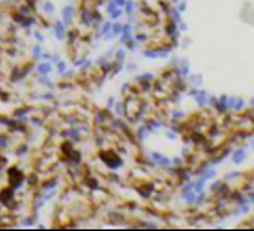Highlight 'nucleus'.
Segmentation results:
<instances>
[{
	"label": "nucleus",
	"instance_id": "1",
	"mask_svg": "<svg viewBox=\"0 0 254 231\" xmlns=\"http://www.w3.org/2000/svg\"><path fill=\"white\" fill-rule=\"evenodd\" d=\"M54 32H56V38H57V40H64V38H65V27H64L62 22H59V21L54 24Z\"/></svg>",
	"mask_w": 254,
	"mask_h": 231
},
{
	"label": "nucleus",
	"instance_id": "2",
	"mask_svg": "<svg viewBox=\"0 0 254 231\" xmlns=\"http://www.w3.org/2000/svg\"><path fill=\"white\" fill-rule=\"evenodd\" d=\"M62 16H64V24L68 25L70 21H71V16H73V8H71V7H65L62 10Z\"/></svg>",
	"mask_w": 254,
	"mask_h": 231
},
{
	"label": "nucleus",
	"instance_id": "3",
	"mask_svg": "<svg viewBox=\"0 0 254 231\" xmlns=\"http://www.w3.org/2000/svg\"><path fill=\"white\" fill-rule=\"evenodd\" d=\"M38 73H40L41 76L49 75V73H51V65H49V63H41V65H38Z\"/></svg>",
	"mask_w": 254,
	"mask_h": 231
},
{
	"label": "nucleus",
	"instance_id": "4",
	"mask_svg": "<svg viewBox=\"0 0 254 231\" xmlns=\"http://www.w3.org/2000/svg\"><path fill=\"white\" fill-rule=\"evenodd\" d=\"M111 22H105L103 24V27H102V35H107V34H110V30H111Z\"/></svg>",
	"mask_w": 254,
	"mask_h": 231
},
{
	"label": "nucleus",
	"instance_id": "5",
	"mask_svg": "<svg viewBox=\"0 0 254 231\" xmlns=\"http://www.w3.org/2000/svg\"><path fill=\"white\" fill-rule=\"evenodd\" d=\"M111 34L113 35H118L119 34V32H122V25H121V24H114V25H111Z\"/></svg>",
	"mask_w": 254,
	"mask_h": 231
},
{
	"label": "nucleus",
	"instance_id": "6",
	"mask_svg": "<svg viewBox=\"0 0 254 231\" xmlns=\"http://www.w3.org/2000/svg\"><path fill=\"white\" fill-rule=\"evenodd\" d=\"M45 11H48L49 14L54 13V5H53L51 2H46V3H45Z\"/></svg>",
	"mask_w": 254,
	"mask_h": 231
},
{
	"label": "nucleus",
	"instance_id": "7",
	"mask_svg": "<svg viewBox=\"0 0 254 231\" xmlns=\"http://www.w3.org/2000/svg\"><path fill=\"white\" fill-rule=\"evenodd\" d=\"M35 57H40L41 56V46H34V51H32Z\"/></svg>",
	"mask_w": 254,
	"mask_h": 231
},
{
	"label": "nucleus",
	"instance_id": "8",
	"mask_svg": "<svg viewBox=\"0 0 254 231\" xmlns=\"http://www.w3.org/2000/svg\"><path fill=\"white\" fill-rule=\"evenodd\" d=\"M122 14V10H118V11H116V10H113L111 13H110V16H111L113 19H116V18H119V16Z\"/></svg>",
	"mask_w": 254,
	"mask_h": 231
},
{
	"label": "nucleus",
	"instance_id": "9",
	"mask_svg": "<svg viewBox=\"0 0 254 231\" xmlns=\"http://www.w3.org/2000/svg\"><path fill=\"white\" fill-rule=\"evenodd\" d=\"M125 11H127V13H132V11H134V2H132V0H130V2H127Z\"/></svg>",
	"mask_w": 254,
	"mask_h": 231
},
{
	"label": "nucleus",
	"instance_id": "10",
	"mask_svg": "<svg viewBox=\"0 0 254 231\" xmlns=\"http://www.w3.org/2000/svg\"><path fill=\"white\" fill-rule=\"evenodd\" d=\"M57 71L59 73H64L65 71V62H57Z\"/></svg>",
	"mask_w": 254,
	"mask_h": 231
},
{
	"label": "nucleus",
	"instance_id": "11",
	"mask_svg": "<svg viewBox=\"0 0 254 231\" xmlns=\"http://www.w3.org/2000/svg\"><path fill=\"white\" fill-rule=\"evenodd\" d=\"M113 2H114L116 7H124L125 5V0H113Z\"/></svg>",
	"mask_w": 254,
	"mask_h": 231
},
{
	"label": "nucleus",
	"instance_id": "12",
	"mask_svg": "<svg viewBox=\"0 0 254 231\" xmlns=\"http://www.w3.org/2000/svg\"><path fill=\"white\" fill-rule=\"evenodd\" d=\"M113 10H116V5H114V2H111V3H110L108 7H107V11H108V13H111Z\"/></svg>",
	"mask_w": 254,
	"mask_h": 231
},
{
	"label": "nucleus",
	"instance_id": "13",
	"mask_svg": "<svg viewBox=\"0 0 254 231\" xmlns=\"http://www.w3.org/2000/svg\"><path fill=\"white\" fill-rule=\"evenodd\" d=\"M118 59H124V51H118Z\"/></svg>",
	"mask_w": 254,
	"mask_h": 231
},
{
	"label": "nucleus",
	"instance_id": "14",
	"mask_svg": "<svg viewBox=\"0 0 254 231\" xmlns=\"http://www.w3.org/2000/svg\"><path fill=\"white\" fill-rule=\"evenodd\" d=\"M51 59H53V62H56V63L59 62V57L56 56V54H54V56H51Z\"/></svg>",
	"mask_w": 254,
	"mask_h": 231
},
{
	"label": "nucleus",
	"instance_id": "15",
	"mask_svg": "<svg viewBox=\"0 0 254 231\" xmlns=\"http://www.w3.org/2000/svg\"><path fill=\"white\" fill-rule=\"evenodd\" d=\"M35 38H37L38 41H43V37H41L40 34H35Z\"/></svg>",
	"mask_w": 254,
	"mask_h": 231
},
{
	"label": "nucleus",
	"instance_id": "16",
	"mask_svg": "<svg viewBox=\"0 0 254 231\" xmlns=\"http://www.w3.org/2000/svg\"><path fill=\"white\" fill-rule=\"evenodd\" d=\"M41 57H43V59H51V56H49V54H41Z\"/></svg>",
	"mask_w": 254,
	"mask_h": 231
},
{
	"label": "nucleus",
	"instance_id": "17",
	"mask_svg": "<svg viewBox=\"0 0 254 231\" xmlns=\"http://www.w3.org/2000/svg\"><path fill=\"white\" fill-rule=\"evenodd\" d=\"M113 103H114L113 98H111V100H108V106H113Z\"/></svg>",
	"mask_w": 254,
	"mask_h": 231
},
{
	"label": "nucleus",
	"instance_id": "18",
	"mask_svg": "<svg viewBox=\"0 0 254 231\" xmlns=\"http://www.w3.org/2000/svg\"><path fill=\"white\" fill-rule=\"evenodd\" d=\"M110 2H113V0H110Z\"/></svg>",
	"mask_w": 254,
	"mask_h": 231
}]
</instances>
